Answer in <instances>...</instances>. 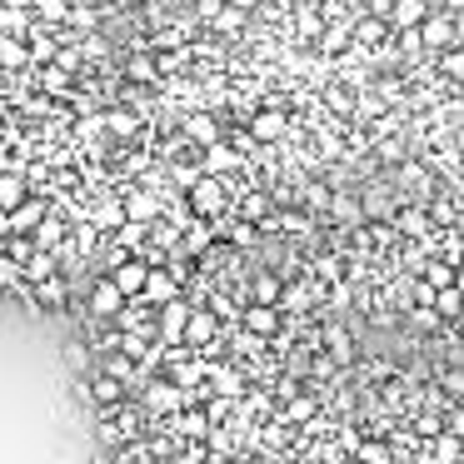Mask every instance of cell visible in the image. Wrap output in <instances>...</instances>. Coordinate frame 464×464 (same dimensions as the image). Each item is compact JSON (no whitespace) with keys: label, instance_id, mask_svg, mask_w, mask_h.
<instances>
[{"label":"cell","instance_id":"6da1fadb","mask_svg":"<svg viewBox=\"0 0 464 464\" xmlns=\"http://www.w3.org/2000/svg\"><path fill=\"white\" fill-rule=\"evenodd\" d=\"M140 400L150 414H180L185 410V384L180 380H145Z\"/></svg>","mask_w":464,"mask_h":464},{"label":"cell","instance_id":"7a4b0ae2","mask_svg":"<svg viewBox=\"0 0 464 464\" xmlns=\"http://www.w3.org/2000/svg\"><path fill=\"white\" fill-rule=\"evenodd\" d=\"M210 344H220V314L190 310V320H185V350H210Z\"/></svg>","mask_w":464,"mask_h":464},{"label":"cell","instance_id":"3957f363","mask_svg":"<svg viewBox=\"0 0 464 464\" xmlns=\"http://www.w3.org/2000/svg\"><path fill=\"white\" fill-rule=\"evenodd\" d=\"M190 210L195 215H220L225 210V180L220 175H200L190 185Z\"/></svg>","mask_w":464,"mask_h":464},{"label":"cell","instance_id":"277c9868","mask_svg":"<svg viewBox=\"0 0 464 464\" xmlns=\"http://www.w3.org/2000/svg\"><path fill=\"white\" fill-rule=\"evenodd\" d=\"M195 304H185V295L160 304V344H185V320H190Z\"/></svg>","mask_w":464,"mask_h":464},{"label":"cell","instance_id":"5b68a950","mask_svg":"<svg viewBox=\"0 0 464 464\" xmlns=\"http://www.w3.org/2000/svg\"><path fill=\"white\" fill-rule=\"evenodd\" d=\"M285 130H290V115H285L280 105H265V111H255V115H250V135H255L260 145L285 140Z\"/></svg>","mask_w":464,"mask_h":464},{"label":"cell","instance_id":"8992f818","mask_svg":"<svg viewBox=\"0 0 464 464\" xmlns=\"http://www.w3.org/2000/svg\"><path fill=\"white\" fill-rule=\"evenodd\" d=\"M125 300H130V295L115 285V275H105V280L91 290V314H101V320H115V314L125 310Z\"/></svg>","mask_w":464,"mask_h":464},{"label":"cell","instance_id":"52a82bcc","mask_svg":"<svg viewBox=\"0 0 464 464\" xmlns=\"http://www.w3.org/2000/svg\"><path fill=\"white\" fill-rule=\"evenodd\" d=\"M420 41H424V51H450V45H459V31H454V15H424Z\"/></svg>","mask_w":464,"mask_h":464},{"label":"cell","instance_id":"ba28073f","mask_svg":"<svg viewBox=\"0 0 464 464\" xmlns=\"http://www.w3.org/2000/svg\"><path fill=\"white\" fill-rule=\"evenodd\" d=\"M111 275H115V285L135 300V295H145V275H150V265H145V255H130V260H121Z\"/></svg>","mask_w":464,"mask_h":464},{"label":"cell","instance_id":"9c48e42d","mask_svg":"<svg viewBox=\"0 0 464 464\" xmlns=\"http://www.w3.org/2000/svg\"><path fill=\"white\" fill-rule=\"evenodd\" d=\"M175 295H180V275L150 265V275H145V300H150V304H165V300H175Z\"/></svg>","mask_w":464,"mask_h":464},{"label":"cell","instance_id":"30bf717a","mask_svg":"<svg viewBox=\"0 0 464 464\" xmlns=\"http://www.w3.org/2000/svg\"><path fill=\"white\" fill-rule=\"evenodd\" d=\"M245 330H250V334H265V340H270V334L280 330V304H265V300L245 304Z\"/></svg>","mask_w":464,"mask_h":464},{"label":"cell","instance_id":"8fae6325","mask_svg":"<svg viewBox=\"0 0 464 464\" xmlns=\"http://www.w3.org/2000/svg\"><path fill=\"white\" fill-rule=\"evenodd\" d=\"M45 215H51V210H45V195H41V190H31V195H25V200L11 210V225H15V230H25V235H31L35 225L45 220Z\"/></svg>","mask_w":464,"mask_h":464},{"label":"cell","instance_id":"7c38bea8","mask_svg":"<svg viewBox=\"0 0 464 464\" xmlns=\"http://www.w3.org/2000/svg\"><path fill=\"white\" fill-rule=\"evenodd\" d=\"M424 15H430L424 0H394V5H390V25H394V31H414V25H424Z\"/></svg>","mask_w":464,"mask_h":464},{"label":"cell","instance_id":"4fadbf2b","mask_svg":"<svg viewBox=\"0 0 464 464\" xmlns=\"http://www.w3.org/2000/svg\"><path fill=\"white\" fill-rule=\"evenodd\" d=\"M31 290H35V304H41V310H55V304L71 295V285H65V275L55 270V275H45L41 285H31Z\"/></svg>","mask_w":464,"mask_h":464},{"label":"cell","instance_id":"5bb4252c","mask_svg":"<svg viewBox=\"0 0 464 464\" xmlns=\"http://www.w3.org/2000/svg\"><path fill=\"white\" fill-rule=\"evenodd\" d=\"M185 135H190V145H215L220 140V125H215V115H185Z\"/></svg>","mask_w":464,"mask_h":464},{"label":"cell","instance_id":"9a60e30c","mask_svg":"<svg viewBox=\"0 0 464 464\" xmlns=\"http://www.w3.org/2000/svg\"><path fill=\"white\" fill-rule=\"evenodd\" d=\"M91 400L95 404H121L125 400V380H115V374H95V380H91Z\"/></svg>","mask_w":464,"mask_h":464},{"label":"cell","instance_id":"2e32d148","mask_svg":"<svg viewBox=\"0 0 464 464\" xmlns=\"http://www.w3.org/2000/svg\"><path fill=\"white\" fill-rule=\"evenodd\" d=\"M245 15H250V11H245V5H235V0H225V5H220V15H215V31H220V35H240L245 31Z\"/></svg>","mask_w":464,"mask_h":464},{"label":"cell","instance_id":"e0dca14e","mask_svg":"<svg viewBox=\"0 0 464 464\" xmlns=\"http://www.w3.org/2000/svg\"><path fill=\"white\" fill-rule=\"evenodd\" d=\"M35 245H41V250H55V255H61V240H65V220H55V215H45V220L41 225H35Z\"/></svg>","mask_w":464,"mask_h":464},{"label":"cell","instance_id":"ac0fdd59","mask_svg":"<svg viewBox=\"0 0 464 464\" xmlns=\"http://www.w3.org/2000/svg\"><path fill=\"white\" fill-rule=\"evenodd\" d=\"M25 195H31V185H25L21 175H0V210H15Z\"/></svg>","mask_w":464,"mask_h":464},{"label":"cell","instance_id":"d6986e66","mask_svg":"<svg viewBox=\"0 0 464 464\" xmlns=\"http://www.w3.org/2000/svg\"><path fill=\"white\" fill-rule=\"evenodd\" d=\"M384 35H394L390 15H384V21H380V15H370V21L354 25V41H360V45H374V41H384Z\"/></svg>","mask_w":464,"mask_h":464},{"label":"cell","instance_id":"ffe728a7","mask_svg":"<svg viewBox=\"0 0 464 464\" xmlns=\"http://www.w3.org/2000/svg\"><path fill=\"white\" fill-rule=\"evenodd\" d=\"M420 270H424V285H430V290H444V285H454V275H459L450 260H424Z\"/></svg>","mask_w":464,"mask_h":464},{"label":"cell","instance_id":"44dd1931","mask_svg":"<svg viewBox=\"0 0 464 464\" xmlns=\"http://www.w3.org/2000/svg\"><path fill=\"white\" fill-rule=\"evenodd\" d=\"M320 45H324V51H344V45H354V25L330 21V25L320 31Z\"/></svg>","mask_w":464,"mask_h":464},{"label":"cell","instance_id":"7402d4cb","mask_svg":"<svg viewBox=\"0 0 464 464\" xmlns=\"http://www.w3.org/2000/svg\"><path fill=\"white\" fill-rule=\"evenodd\" d=\"M25 41H31V61H55V55H61V45H55L51 35L41 31V25H35V31L25 35Z\"/></svg>","mask_w":464,"mask_h":464},{"label":"cell","instance_id":"603a6c76","mask_svg":"<svg viewBox=\"0 0 464 464\" xmlns=\"http://www.w3.org/2000/svg\"><path fill=\"white\" fill-rule=\"evenodd\" d=\"M125 220H130V210H125V205H115V200H111V205H101V215H95V225H101L105 235H115Z\"/></svg>","mask_w":464,"mask_h":464},{"label":"cell","instance_id":"cb8c5ba5","mask_svg":"<svg viewBox=\"0 0 464 464\" xmlns=\"http://www.w3.org/2000/svg\"><path fill=\"white\" fill-rule=\"evenodd\" d=\"M324 344H330V354H334L340 364H350V360H354V340H350L344 330H324Z\"/></svg>","mask_w":464,"mask_h":464},{"label":"cell","instance_id":"d4e9b609","mask_svg":"<svg viewBox=\"0 0 464 464\" xmlns=\"http://www.w3.org/2000/svg\"><path fill=\"white\" fill-rule=\"evenodd\" d=\"M0 65H35L31 61V45H21V41H0Z\"/></svg>","mask_w":464,"mask_h":464},{"label":"cell","instance_id":"484cf974","mask_svg":"<svg viewBox=\"0 0 464 464\" xmlns=\"http://www.w3.org/2000/svg\"><path fill=\"white\" fill-rule=\"evenodd\" d=\"M180 430L195 434V440H210V414H200V410L185 414V410H180Z\"/></svg>","mask_w":464,"mask_h":464},{"label":"cell","instance_id":"4316f807","mask_svg":"<svg viewBox=\"0 0 464 464\" xmlns=\"http://www.w3.org/2000/svg\"><path fill=\"white\" fill-rule=\"evenodd\" d=\"M205 165H210V175L230 170V165H235V150H225L220 140H215V145H205Z\"/></svg>","mask_w":464,"mask_h":464},{"label":"cell","instance_id":"83f0119b","mask_svg":"<svg viewBox=\"0 0 464 464\" xmlns=\"http://www.w3.org/2000/svg\"><path fill=\"white\" fill-rule=\"evenodd\" d=\"M400 230L410 235V240H420V235H430V215H424V210H404L400 215Z\"/></svg>","mask_w":464,"mask_h":464},{"label":"cell","instance_id":"f1b7e54d","mask_svg":"<svg viewBox=\"0 0 464 464\" xmlns=\"http://www.w3.org/2000/svg\"><path fill=\"white\" fill-rule=\"evenodd\" d=\"M65 364H71L75 374L91 370V350H85V340H71V344H65Z\"/></svg>","mask_w":464,"mask_h":464},{"label":"cell","instance_id":"f546056e","mask_svg":"<svg viewBox=\"0 0 464 464\" xmlns=\"http://www.w3.org/2000/svg\"><path fill=\"white\" fill-rule=\"evenodd\" d=\"M135 125H140L135 111H111L105 115V130H115V135H135Z\"/></svg>","mask_w":464,"mask_h":464},{"label":"cell","instance_id":"4dcf8cb0","mask_svg":"<svg viewBox=\"0 0 464 464\" xmlns=\"http://www.w3.org/2000/svg\"><path fill=\"white\" fill-rule=\"evenodd\" d=\"M255 300L280 304V280H275V275H260V280H255Z\"/></svg>","mask_w":464,"mask_h":464},{"label":"cell","instance_id":"1f68e13d","mask_svg":"<svg viewBox=\"0 0 464 464\" xmlns=\"http://www.w3.org/2000/svg\"><path fill=\"white\" fill-rule=\"evenodd\" d=\"M384 210H390V190H380V185H374V190H364V215L374 220V215H384Z\"/></svg>","mask_w":464,"mask_h":464},{"label":"cell","instance_id":"d6a6232c","mask_svg":"<svg viewBox=\"0 0 464 464\" xmlns=\"http://www.w3.org/2000/svg\"><path fill=\"white\" fill-rule=\"evenodd\" d=\"M310 304V290L304 285H290V290H280V310H304Z\"/></svg>","mask_w":464,"mask_h":464},{"label":"cell","instance_id":"836d02e7","mask_svg":"<svg viewBox=\"0 0 464 464\" xmlns=\"http://www.w3.org/2000/svg\"><path fill=\"white\" fill-rule=\"evenodd\" d=\"M440 71L450 75V81H464V51H454V45H450V51H444V61H440Z\"/></svg>","mask_w":464,"mask_h":464},{"label":"cell","instance_id":"e575fe53","mask_svg":"<svg viewBox=\"0 0 464 464\" xmlns=\"http://www.w3.org/2000/svg\"><path fill=\"white\" fill-rule=\"evenodd\" d=\"M320 31H324V21H320V11H300V35H310V41H320Z\"/></svg>","mask_w":464,"mask_h":464},{"label":"cell","instance_id":"d590c367","mask_svg":"<svg viewBox=\"0 0 464 464\" xmlns=\"http://www.w3.org/2000/svg\"><path fill=\"white\" fill-rule=\"evenodd\" d=\"M265 210H270V200H265L260 190H255V195H245V205H240V215H245V220H260Z\"/></svg>","mask_w":464,"mask_h":464},{"label":"cell","instance_id":"8d00e7d4","mask_svg":"<svg viewBox=\"0 0 464 464\" xmlns=\"http://www.w3.org/2000/svg\"><path fill=\"white\" fill-rule=\"evenodd\" d=\"M35 5H41V21H45V25L65 15V0H35Z\"/></svg>","mask_w":464,"mask_h":464},{"label":"cell","instance_id":"74e56055","mask_svg":"<svg viewBox=\"0 0 464 464\" xmlns=\"http://www.w3.org/2000/svg\"><path fill=\"white\" fill-rule=\"evenodd\" d=\"M304 195H310V205H314V210H324V205L334 200V195L324 190V185H304Z\"/></svg>","mask_w":464,"mask_h":464},{"label":"cell","instance_id":"f35d334b","mask_svg":"<svg viewBox=\"0 0 464 464\" xmlns=\"http://www.w3.org/2000/svg\"><path fill=\"white\" fill-rule=\"evenodd\" d=\"M220 5H225V0H195V11H200V21H215V15H220Z\"/></svg>","mask_w":464,"mask_h":464},{"label":"cell","instance_id":"ab89813d","mask_svg":"<svg viewBox=\"0 0 464 464\" xmlns=\"http://www.w3.org/2000/svg\"><path fill=\"white\" fill-rule=\"evenodd\" d=\"M130 81H155V65L150 61H130Z\"/></svg>","mask_w":464,"mask_h":464},{"label":"cell","instance_id":"60d3db41","mask_svg":"<svg viewBox=\"0 0 464 464\" xmlns=\"http://www.w3.org/2000/svg\"><path fill=\"white\" fill-rule=\"evenodd\" d=\"M380 160H404V150H400V140H380Z\"/></svg>","mask_w":464,"mask_h":464},{"label":"cell","instance_id":"b9f144b4","mask_svg":"<svg viewBox=\"0 0 464 464\" xmlns=\"http://www.w3.org/2000/svg\"><path fill=\"white\" fill-rule=\"evenodd\" d=\"M125 210H130V220H145V215H150V200H145V195H135V200L125 205Z\"/></svg>","mask_w":464,"mask_h":464},{"label":"cell","instance_id":"7bdbcfd3","mask_svg":"<svg viewBox=\"0 0 464 464\" xmlns=\"http://www.w3.org/2000/svg\"><path fill=\"white\" fill-rule=\"evenodd\" d=\"M360 454H364V459H390V450H384V444H360Z\"/></svg>","mask_w":464,"mask_h":464},{"label":"cell","instance_id":"ee69618b","mask_svg":"<svg viewBox=\"0 0 464 464\" xmlns=\"http://www.w3.org/2000/svg\"><path fill=\"white\" fill-rule=\"evenodd\" d=\"M370 5H374V15H390V5H394V0H370Z\"/></svg>","mask_w":464,"mask_h":464},{"label":"cell","instance_id":"f6af8a7d","mask_svg":"<svg viewBox=\"0 0 464 464\" xmlns=\"http://www.w3.org/2000/svg\"><path fill=\"white\" fill-rule=\"evenodd\" d=\"M0 5H21V11H31L35 0H0Z\"/></svg>","mask_w":464,"mask_h":464},{"label":"cell","instance_id":"bcb514c9","mask_svg":"<svg viewBox=\"0 0 464 464\" xmlns=\"http://www.w3.org/2000/svg\"><path fill=\"white\" fill-rule=\"evenodd\" d=\"M235 5H245V11H255V5H260V0H235Z\"/></svg>","mask_w":464,"mask_h":464},{"label":"cell","instance_id":"7dc6e473","mask_svg":"<svg viewBox=\"0 0 464 464\" xmlns=\"http://www.w3.org/2000/svg\"><path fill=\"white\" fill-rule=\"evenodd\" d=\"M444 5H450V11H464V0H444Z\"/></svg>","mask_w":464,"mask_h":464},{"label":"cell","instance_id":"c3c4849f","mask_svg":"<svg viewBox=\"0 0 464 464\" xmlns=\"http://www.w3.org/2000/svg\"><path fill=\"white\" fill-rule=\"evenodd\" d=\"M454 285H459V290H464V265H459V275H454Z\"/></svg>","mask_w":464,"mask_h":464},{"label":"cell","instance_id":"681fc988","mask_svg":"<svg viewBox=\"0 0 464 464\" xmlns=\"http://www.w3.org/2000/svg\"><path fill=\"white\" fill-rule=\"evenodd\" d=\"M459 91H464V81H459Z\"/></svg>","mask_w":464,"mask_h":464}]
</instances>
